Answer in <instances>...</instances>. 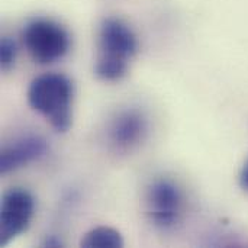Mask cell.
<instances>
[{"mask_svg": "<svg viewBox=\"0 0 248 248\" xmlns=\"http://www.w3.org/2000/svg\"><path fill=\"white\" fill-rule=\"evenodd\" d=\"M73 83L61 73H45L38 76L28 87L29 106L44 116L51 126L64 134L73 122Z\"/></svg>", "mask_w": 248, "mask_h": 248, "instance_id": "cell-1", "label": "cell"}, {"mask_svg": "<svg viewBox=\"0 0 248 248\" xmlns=\"http://www.w3.org/2000/svg\"><path fill=\"white\" fill-rule=\"evenodd\" d=\"M138 42L132 29L118 20L106 19L99 33V57L96 76L103 81H118L128 73L131 58L137 54Z\"/></svg>", "mask_w": 248, "mask_h": 248, "instance_id": "cell-2", "label": "cell"}, {"mask_svg": "<svg viewBox=\"0 0 248 248\" xmlns=\"http://www.w3.org/2000/svg\"><path fill=\"white\" fill-rule=\"evenodd\" d=\"M25 48L39 64H51L61 60L70 49V35L58 23L48 19L29 22L22 32Z\"/></svg>", "mask_w": 248, "mask_h": 248, "instance_id": "cell-3", "label": "cell"}, {"mask_svg": "<svg viewBox=\"0 0 248 248\" xmlns=\"http://www.w3.org/2000/svg\"><path fill=\"white\" fill-rule=\"evenodd\" d=\"M35 214V198L25 189H10L3 195L0 206V246L25 232Z\"/></svg>", "mask_w": 248, "mask_h": 248, "instance_id": "cell-4", "label": "cell"}, {"mask_svg": "<svg viewBox=\"0 0 248 248\" xmlns=\"http://www.w3.org/2000/svg\"><path fill=\"white\" fill-rule=\"evenodd\" d=\"M145 202L147 214L155 227L170 230L179 222L183 211V195L171 180H154L148 186Z\"/></svg>", "mask_w": 248, "mask_h": 248, "instance_id": "cell-5", "label": "cell"}, {"mask_svg": "<svg viewBox=\"0 0 248 248\" xmlns=\"http://www.w3.org/2000/svg\"><path fill=\"white\" fill-rule=\"evenodd\" d=\"M148 129V124L142 112L137 109H128L119 112L110 122L108 137L110 144L119 151H128L135 148L144 138Z\"/></svg>", "mask_w": 248, "mask_h": 248, "instance_id": "cell-6", "label": "cell"}, {"mask_svg": "<svg viewBox=\"0 0 248 248\" xmlns=\"http://www.w3.org/2000/svg\"><path fill=\"white\" fill-rule=\"evenodd\" d=\"M49 147L45 138L41 135H25L9 144L1 150L0 155V171L7 174L13 170H17L32 161H36L46 155Z\"/></svg>", "mask_w": 248, "mask_h": 248, "instance_id": "cell-7", "label": "cell"}, {"mask_svg": "<svg viewBox=\"0 0 248 248\" xmlns=\"http://www.w3.org/2000/svg\"><path fill=\"white\" fill-rule=\"evenodd\" d=\"M80 246L84 248H121L124 247V240L118 230L110 227H97L83 237Z\"/></svg>", "mask_w": 248, "mask_h": 248, "instance_id": "cell-8", "label": "cell"}, {"mask_svg": "<svg viewBox=\"0 0 248 248\" xmlns=\"http://www.w3.org/2000/svg\"><path fill=\"white\" fill-rule=\"evenodd\" d=\"M16 54H17L16 44L10 38H3L1 45H0V65H1V70L9 71L15 65Z\"/></svg>", "mask_w": 248, "mask_h": 248, "instance_id": "cell-9", "label": "cell"}, {"mask_svg": "<svg viewBox=\"0 0 248 248\" xmlns=\"http://www.w3.org/2000/svg\"><path fill=\"white\" fill-rule=\"evenodd\" d=\"M240 185L246 192H248V160L246 161V164L240 173Z\"/></svg>", "mask_w": 248, "mask_h": 248, "instance_id": "cell-10", "label": "cell"}, {"mask_svg": "<svg viewBox=\"0 0 248 248\" xmlns=\"http://www.w3.org/2000/svg\"><path fill=\"white\" fill-rule=\"evenodd\" d=\"M42 247H62V243H61L58 238H55V237H48V238L42 243Z\"/></svg>", "mask_w": 248, "mask_h": 248, "instance_id": "cell-11", "label": "cell"}]
</instances>
